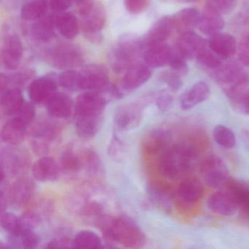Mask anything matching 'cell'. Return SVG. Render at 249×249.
Listing matches in <instances>:
<instances>
[{
    "instance_id": "60d3db41",
    "label": "cell",
    "mask_w": 249,
    "mask_h": 249,
    "mask_svg": "<svg viewBox=\"0 0 249 249\" xmlns=\"http://www.w3.org/2000/svg\"><path fill=\"white\" fill-rule=\"evenodd\" d=\"M81 72L72 70L64 71L58 77L59 85L68 91H75L81 89Z\"/></svg>"
},
{
    "instance_id": "9f6ffc18",
    "label": "cell",
    "mask_w": 249,
    "mask_h": 249,
    "mask_svg": "<svg viewBox=\"0 0 249 249\" xmlns=\"http://www.w3.org/2000/svg\"><path fill=\"white\" fill-rule=\"evenodd\" d=\"M122 150H123V146L120 140L118 139V138H113L109 148V154L110 157L111 156L113 157H119V154L122 152Z\"/></svg>"
},
{
    "instance_id": "1f68e13d",
    "label": "cell",
    "mask_w": 249,
    "mask_h": 249,
    "mask_svg": "<svg viewBox=\"0 0 249 249\" xmlns=\"http://www.w3.org/2000/svg\"><path fill=\"white\" fill-rule=\"evenodd\" d=\"M172 52L173 50L164 43L151 46L144 52V62L151 68H162L169 64Z\"/></svg>"
},
{
    "instance_id": "681fc988",
    "label": "cell",
    "mask_w": 249,
    "mask_h": 249,
    "mask_svg": "<svg viewBox=\"0 0 249 249\" xmlns=\"http://www.w3.org/2000/svg\"><path fill=\"white\" fill-rule=\"evenodd\" d=\"M125 8L132 14L144 12L149 5L150 0H124Z\"/></svg>"
},
{
    "instance_id": "7c38bea8",
    "label": "cell",
    "mask_w": 249,
    "mask_h": 249,
    "mask_svg": "<svg viewBox=\"0 0 249 249\" xmlns=\"http://www.w3.org/2000/svg\"><path fill=\"white\" fill-rule=\"evenodd\" d=\"M58 78L54 75H46L34 80L29 86L28 95L36 105L47 103L57 90Z\"/></svg>"
},
{
    "instance_id": "680465c9",
    "label": "cell",
    "mask_w": 249,
    "mask_h": 249,
    "mask_svg": "<svg viewBox=\"0 0 249 249\" xmlns=\"http://www.w3.org/2000/svg\"><path fill=\"white\" fill-rule=\"evenodd\" d=\"M89 0H72V2H75L76 4H83L84 2H88Z\"/></svg>"
},
{
    "instance_id": "9a60e30c",
    "label": "cell",
    "mask_w": 249,
    "mask_h": 249,
    "mask_svg": "<svg viewBox=\"0 0 249 249\" xmlns=\"http://www.w3.org/2000/svg\"><path fill=\"white\" fill-rule=\"evenodd\" d=\"M208 209L217 215L231 216L238 211L237 202L228 189L214 192L207 199Z\"/></svg>"
},
{
    "instance_id": "f35d334b",
    "label": "cell",
    "mask_w": 249,
    "mask_h": 249,
    "mask_svg": "<svg viewBox=\"0 0 249 249\" xmlns=\"http://www.w3.org/2000/svg\"><path fill=\"white\" fill-rule=\"evenodd\" d=\"M213 136L218 145L227 149H231L236 144L234 132L224 125H218L214 128Z\"/></svg>"
},
{
    "instance_id": "11a10c76",
    "label": "cell",
    "mask_w": 249,
    "mask_h": 249,
    "mask_svg": "<svg viewBox=\"0 0 249 249\" xmlns=\"http://www.w3.org/2000/svg\"><path fill=\"white\" fill-rule=\"evenodd\" d=\"M49 6L55 12H65L71 7L72 0H49Z\"/></svg>"
},
{
    "instance_id": "816d5d0a",
    "label": "cell",
    "mask_w": 249,
    "mask_h": 249,
    "mask_svg": "<svg viewBox=\"0 0 249 249\" xmlns=\"http://www.w3.org/2000/svg\"><path fill=\"white\" fill-rule=\"evenodd\" d=\"M173 97L169 91L166 90L160 91L156 99L157 107L161 111H165L171 107L173 104Z\"/></svg>"
},
{
    "instance_id": "4dcf8cb0",
    "label": "cell",
    "mask_w": 249,
    "mask_h": 249,
    "mask_svg": "<svg viewBox=\"0 0 249 249\" xmlns=\"http://www.w3.org/2000/svg\"><path fill=\"white\" fill-rule=\"evenodd\" d=\"M39 237L33 228L24 227L17 232L8 234V245L10 249H33L37 247Z\"/></svg>"
},
{
    "instance_id": "83f0119b",
    "label": "cell",
    "mask_w": 249,
    "mask_h": 249,
    "mask_svg": "<svg viewBox=\"0 0 249 249\" xmlns=\"http://www.w3.org/2000/svg\"><path fill=\"white\" fill-rule=\"evenodd\" d=\"M211 90L205 82L196 83L180 97V107L183 110H190L199 103L208 100Z\"/></svg>"
},
{
    "instance_id": "d4e9b609",
    "label": "cell",
    "mask_w": 249,
    "mask_h": 249,
    "mask_svg": "<svg viewBox=\"0 0 249 249\" xmlns=\"http://www.w3.org/2000/svg\"><path fill=\"white\" fill-rule=\"evenodd\" d=\"M28 125L24 122L14 116L8 120L2 126L1 130V139L5 143L12 146L21 143L27 135Z\"/></svg>"
},
{
    "instance_id": "7a4b0ae2",
    "label": "cell",
    "mask_w": 249,
    "mask_h": 249,
    "mask_svg": "<svg viewBox=\"0 0 249 249\" xmlns=\"http://www.w3.org/2000/svg\"><path fill=\"white\" fill-rule=\"evenodd\" d=\"M106 240L124 247L137 249L145 243V236L139 226L129 217L104 216L97 224Z\"/></svg>"
},
{
    "instance_id": "7bdbcfd3",
    "label": "cell",
    "mask_w": 249,
    "mask_h": 249,
    "mask_svg": "<svg viewBox=\"0 0 249 249\" xmlns=\"http://www.w3.org/2000/svg\"><path fill=\"white\" fill-rule=\"evenodd\" d=\"M81 157L84 163V167H85L89 173H96L100 170L101 162L98 155L94 151L90 149L84 150Z\"/></svg>"
},
{
    "instance_id": "d6986e66",
    "label": "cell",
    "mask_w": 249,
    "mask_h": 249,
    "mask_svg": "<svg viewBox=\"0 0 249 249\" xmlns=\"http://www.w3.org/2000/svg\"><path fill=\"white\" fill-rule=\"evenodd\" d=\"M174 29L170 17H165L160 18L154 23L142 41L144 48L151 47L164 43L170 37Z\"/></svg>"
},
{
    "instance_id": "b9f144b4",
    "label": "cell",
    "mask_w": 249,
    "mask_h": 249,
    "mask_svg": "<svg viewBox=\"0 0 249 249\" xmlns=\"http://www.w3.org/2000/svg\"><path fill=\"white\" fill-rule=\"evenodd\" d=\"M1 226L8 234H14L24 227L21 218L11 212L1 213Z\"/></svg>"
},
{
    "instance_id": "ba28073f",
    "label": "cell",
    "mask_w": 249,
    "mask_h": 249,
    "mask_svg": "<svg viewBox=\"0 0 249 249\" xmlns=\"http://www.w3.org/2000/svg\"><path fill=\"white\" fill-rule=\"evenodd\" d=\"M205 184L211 189H218L230 180V171L224 161L216 155H210L202 161L199 167Z\"/></svg>"
},
{
    "instance_id": "5b68a950",
    "label": "cell",
    "mask_w": 249,
    "mask_h": 249,
    "mask_svg": "<svg viewBox=\"0 0 249 249\" xmlns=\"http://www.w3.org/2000/svg\"><path fill=\"white\" fill-rule=\"evenodd\" d=\"M214 78L230 100L245 92L249 86V75L237 62L221 65Z\"/></svg>"
},
{
    "instance_id": "2e32d148",
    "label": "cell",
    "mask_w": 249,
    "mask_h": 249,
    "mask_svg": "<svg viewBox=\"0 0 249 249\" xmlns=\"http://www.w3.org/2000/svg\"><path fill=\"white\" fill-rule=\"evenodd\" d=\"M205 40L193 32L180 34L176 45V52L186 60L196 59L206 47Z\"/></svg>"
},
{
    "instance_id": "6da1fadb",
    "label": "cell",
    "mask_w": 249,
    "mask_h": 249,
    "mask_svg": "<svg viewBox=\"0 0 249 249\" xmlns=\"http://www.w3.org/2000/svg\"><path fill=\"white\" fill-rule=\"evenodd\" d=\"M107 100L97 91L82 93L75 105L74 124L80 138L91 139L98 133L103 124Z\"/></svg>"
},
{
    "instance_id": "e575fe53",
    "label": "cell",
    "mask_w": 249,
    "mask_h": 249,
    "mask_svg": "<svg viewBox=\"0 0 249 249\" xmlns=\"http://www.w3.org/2000/svg\"><path fill=\"white\" fill-rule=\"evenodd\" d=\"M56 27L60 34L68 40H72L79 33L80 24L78 18L71 13H64L55 17Z\"/></svg>"
},
{
    "instance_id": "52a82bcc",
    "label": "cell",
    "mask_w": 249,
    "mask_h": 249,
    "mask_svg": "<svg viewBox=\"0 0 249 249\" xmlns=\"http://www.w3.org/2000/svg\"><path fill=\"white\" fill-rule=\"evenodd\" d=\"M46 57L51 66L66 71L81 66L84 62V54L80 48L70 43L51 48L46 52Z\"/></svg>"
},
{
    "instance_id": "bcb514c9",
    "label": "cell",
    "mask_w": 249,
    "mask_h": 249,
    "mask_svg": "<svg viewBox=\"0 0 249 249\" xmlns=\"http://www.w3.org/2000/svg\"><path fill=\"white\" fill-rule=\"evenodd\" d=\"M160 80L168 86L172 91H177L182 87V81L180 75L176 72L164 71L160 74Z\"/></svg>"
},
{
    "instance_id": "91938a15",
    "label": "cell",
    "mask_w": 249,
    "mask_h": 249,
    "mask_svg": "<svg viewBox=\"0 0 249 249\" xmlns=\"http://www.w3.org/2000/svg\"><path fill=\"white\" fill-rule=\"evenodd\" d=\"M179 1L183 3H191V2H196V0H179Z\"/></svg>"
},
{
    "instance_id": "8992f818",
    "label": "cell",
    "mask_w": 249,
    "mask_h": 249,
    "mask_svg": "<svg viewBox=\"0 0 249 249\" xmlns=\"http://www.w3.org/2000/svg\"><path fill=\"white\" fill-rule=\"evenodd\" d=\"M144 49L142 41L133 36L122 37L109 53V63L115 73H122L137 62Z\"/></svg>"
},
{
    "instance_id": "f5cc1de1",
    "label": "cell",
    "mask_w": 249,
    "mask_h": 249,
    "mask_svg": "<svg viewBox=\"0 0 249 249\" xmlns=\"http://www.w3.org/2000/svg\"><path fill=\"white\" fill-rule=\"evenodd\" d=\"M238 57L242 65L249 66V33L242 39L239 44Z\"/></svg>"
},
{
    "instance_id": "f6af8a7d",
    "label": "cell",
    "mask_w": 249,
    "mask_h": 249,
    "mask_svg": "<svg viewBox=\"0 0 249 249\" xmlns=\"http://www.w3.org/2000/svg\"><path fill=\"white\" fill-rule=\"evenodd\" d=\"M169 65L174 72L180 75H186L189 71L186 59L175 50L172 52Z\"/></svg>"
},
{
    "instance_id": "3957f363",
    "label": "cell",
    "mask_w": 249,
    "mask_h": 249,
    "mask_svg": "<svg viewBox=\"0 0 249 249\" xmlns=\"http://www.w3.org/2000/svg\"><path fill=\"white\" fill-rule=\"evenodd\" d=\"M197 159V152L192 145L176 144L160 155L159 170L166 178L177 180L195 168Z\"/></svg>"
},
{
    "instance_id": "db71d44e",
    "label": "cell",
    "mask_w": 249,
    "mask_h": 249,
    "mask_svg": "<svg viewBox=\"0 0 249 249\" xmlns=\"http://www.w3.org/2000/svg\"><path fill=\"white\" fill-rule=\"evenodd\" d=\"M47 249H75L73 240L67 237L53 239L46 245Z\"/></svg>"
},
{
    "instance_id": "c3c4849f",
    "label": "cell",
    "mask_w": 249,
    "mask_h": 249,
    "mask_svg": "<svg viewBox=\"0 0 249 249\" xmlns=\"http://www.w3.org/2000/svg\"><path fill=\"white\" fill-rule=\"evenodd\" d=\"M36 115V110L35 108L34 103L32 102L31 103L25 102L24 106L20 109L19 111L15 116L21 119L22 122L29 126L34 121Z\"/></svg>"
},
{
    "instance_id": "277c9868",
    "label": "cell",
    "mask_w": 249,
    "mask_h": 249,
    "mask_svg": "<svg viewBox=\"0 0 249 249\" xmlns=\"http://www.w3.org/2000/svg\"><path fill=\"white\" fill-rule=\"evenodd\" d=\"M80 27L87 40L100 43L103 40L102 30L106 21L104 5L97 0H89L81 4L79 10Z\"/></svg>"
},
{
    "instance_id": "f546056e",
    "label": "cell",
    "mask_w": 249,
    "mask_h": 249,
    "mask_svg": "<svg viewBox=\"0 0 249 249\" xmlns=\"http://www.w3.org/2000/svg\"><path fill=\"white\" fill-rule=\"evenodd\" d=\"M24 97L19 88H9L1 93L0 106L2 113L6 116H15L24 106Z\"/></svg>"
},
{
    "instance_id": "74e56055",
    "label": "cell",
    "mask_w": 249,
    "mask_h": 249,
    "mask_svg": "<svg viewBox=\"0 0 249 249\" xmlns=\"http://www.w3.org/2000/svg\"><path fill=\"white\" fill-rule=\"evenodd\" d=\"M83 167L82 158L72 150H65L62 153L60 158V167L64 172L68 174H76L81 171Z\"/></svg>"
},
{
    "instance_id": "ffe728a7",
    "label": "cell",
    "mask_w": 249,
    "mask_h": 249,
    "mask_svg": "<svg viewBox=\"0 0 249 249\" xmlns=\"http://www.w3.org/2000/svg\"><path fill=\"white\" fill-rule=\"evenodd\" d=\"M36 192L33 180L27 177H21L12 185L10 189L9 197L17 207H24L32 200Z\"/></svg>"
},
{
    "instance_id": "6f0895ef",
    "label": "cell",
    "mask_w": 249,
    "mask_h": 249,
    "mask_svg": "<svg viewBox=\"0 0 249 249\" xmlns=\"http://www.w3.org/2000/svg\"><path fill=\"white\" fill-rule=\"evenodd\" d=\"M241 139L245 143V145L247 147L248 149L249 150V131L247 129L241 132Z\"/></svg>"
},
{
    "instance_id": "4fadbf2b",
    "label": "cell",
    "mask_w": 249,
    "mask_h": 249,
    "mask_svg": "<svg viewBox=\"0 0 249 249\" xmlns=\"http://www.w3.org/2000/svg\"><path fill=\"white\" fill-rule=\"evenodd\" d=\"M23 56V45L17 35L5 39L1 46L0 59L2 66L8 71H15L19 67Z\"/></svg>"
},
{
    "instance_id": "e0dca14e",
    "label": "cell",
    "mask_w": 249,
    "mask_h": 249,
    "mask_svg": "<svg viewBox=\"0 0 249 249\" xmlns=\"http://www.w3.org/2000/svg\"><path fill=\"white\" fill-rule=\"evenodd\" d=\"M151 76V68L145 63L136 62L125 71L122 87L125 91H134L146 83Z\"/></svg>"
},
{
    "instance_id": "f1b7e54d",
    "label": "cell",
    "mask_w": 249,
    "mask_h": 249,
    "mask_svg": "<svg viewBox=\"0 0 249 249\" xmlns=\"http://www.w3.org/2000/svg\"><path fill=\"white\" fill-rule=\"evenodd\" d=\"M147 195L152 203L166 212H170L173 208V195L170 189L159 183H148Z\"/></svg>"
},
{
    "instance_id": "8d00e7d4",
    "label": "cell",
    "mask_w": 249,
    "mask_h": 249,
    "mask_svg": "<svg viewBox=\"0 0 249 249\" xmlns=\"http://www.w3.org/2000/svg\"><path fill=\"white\" fill-rule=\"evenodd\" d=\"M73 241L75 249H97L103 247L100 237L91 230H81L77 233Z\"/></svg>"
},
{
    "instance_id": "d590c367",
    "label": "cell",
    "mask_w": 249,
    "mask_h": 249,
    "mask_svg": "<svg viewBox=\"0 0 249 249\" xmlns=\"http://www.w3.org/2000/svg\"><path fill=\"white\" fill-rule=\"evenodd\" d=\"M49 7V0H29L21 7V18L25 21H36L46 15Z\"/></svg>"
},
{
    "instance_id": "44dd1931",
    "label": "cell",
    "mask_w": 249,
    "mask_h": 249,
    "mask_svg": "<svg viewBox=\"0 0 249 249\" xmlns=\"http://www.w3.org/2000/svg\"><path fill=\"white\" fill-rule=\"evenodd\" d=\"M172 137L170 131L164 129H155L151 131L144 141V148L148 154L154 155L164 152L171 146Z\"/></svg>"
},
{
    "instance_id": "836d02e7",
    "label": "cell",
    "mask_w": 249,
    "mask_h": 249,
    "mask_svg": "<svg viewBox=\"0 0 249 249\" xmlns=\"http://www.w3.org/2000/svg\"><path fill=\"white\" fill-rule=\"evenodd\" d=\"M227 188L232 193L238 210L249 217V183L244 180H229Z\"/></svg>"
},
{
    "instance_id": "9c48e42d",
    "label": "cell",
    "mask_w": 249,
    "mask_h": 249,
    "mask_svg": "<svg viewBox=\"0 0 249 249\" xmlns=\"http://www.w3.org/2000/svg\"><path fill=\"white\" fill-rule=\"evenodd\" d=\"M61 133L59 124L52 120H45L37 124L32 133V144L36 154L43 155L50 150L51 145Z\"/></svg>"
},
{
    "instance_id": "ee69618b",
    "label": "cell",
    "mask_w": 249,
    "mask_h": 249,
    "mask_svg": "<svg viewBox=\"0 0 249 249\" xmlns=\"http://www.w3.org/2000/svg\"><path fill=\"white\" fill-rule=\"evenodd\" d=\"M35 72L30 70L21 71L11 76L7 75L8 89H9V86H13V88H19V87L24 85L27 81L33 78Z\"/></svg>"
},
{
    "instance_id": "ab89813d",
    "label": "cell",
    "mask_w": 249,
    "mask_h": 249,
    "mask_svg": "<svg viewBox=\"0 0 249 249\" xmlns=\"http://www.w3.org/2000/svg\"><path fill=\"white\" fill-rule=\"evenodd\" d=\"M222 58L214 53L207 46L196 58L198 63L205 69L216 71L223 65Z\"/></svg>"
},
{
    "instance_id": "603a6c76",
    "label": "cell",
    "mask_w": 249,
    "mask_h": 249,
    "mask_svg": "<svg viewBox=\"0 0 249 249\" xmlns=\"http://www.w3.org/2000/svg\"><path fill=\"white\" fill-rule=\"evenodd\" d=\"M224 21L219 11L207 3L200 15L198 28L204 35L211 36L224 28Z\"/></svg>"
},
{
    "instance_id": "5bb4252c",
    "label": "cell",
    "mask_w": 249,
    "mask_h": 249,
    "mask_svg": "<svg viewBox=\"0 0 249 249\" xmlns=\"http://www.w3.org/2000/svg\"><path fill=\"white\" fill-rule=\"evenodd\" d=\"M142 103H127L120 106L115 114L114 122L119 130L127 131L138 126L142 119Z\"/></svg>"
},
{
    "instance_id": "4316f807",
    "label": "cell",
    "mask_w": 249,
    "mask_h": 249,
    "mask_svg": "<svg viewBox=\"0 0 249 249\" xmlns=\"http://www.w3.org/2000/svg\"><path fill=\"white\" fill-rule=\"evenodd\" d=\"M200 12L195 8L180 10L171 17L173 27L180 34L192 32L198 27L200 19Z\"/></svg>"
},
{
    "instance_id": "7dc6e473",
    "label": "cell",
    "mask_w": 249,
    "mask_h": 249,
    "mask_svg": "<svg viewBox=\"0 0 249 249\" xmlns=\"http://www.w3.org/2000/svg\"><path fill=\"white\" fill-rule=\"evenodd\" d=\"M233 107L239 113L249 115V89L230 100Z\"/></svg>"
},
{
    "instance_id": "f907efd6",
    "label": "cell",
    "mask_w": 249,
    "mask_h": 249,
    "mask_svg": "<svg viewBox=\"0 0 249 249\" xmlns=\"http://www.w3.org/2000/svg\"><path fill=\"white\" fill-rule=\"evenodd\" d=\"M237 0H208V5L219 11L221 14H227L234 9Z\"/></svg>"
},
{
    "instance_id": "ac0fdd59",
    "label": "cell",
    "mask_w": 249,
    "mask_h": 249,
    "mask_svg": "<svg viewBox=\"0 0 249 249\" xmlns=\"http://www.w3.org/2000/svg\"><path fill=\"white\" fill-rule=\"evenodd\" d=\"M204 186L202 181L196 178H187L182 180L177 189L179 202L183 205H194L204 195Z\"/></svg>"
},
{
    "instance_id": "d6a6232c",
    "label": "cell",
    "mask_w": 249,
    "mask_h": 249,
    "mask_svg": "<svg viewBox=\"0 0 249 249\" xmlns=\"http://www.w3.org/2000/svg\"><path fill=\"white\" fill-rule=\"evenodd\" d=\"M55 28H56L55 17L46 14L42 18L36 20V22L32 25V36L37 41L46 43L54 37Z\"/></svg>"
},
{
    "instance_id": "7402d4cb",
    "label": "cell",
    "mask_w": 249,
    "mask_h": 249,
    "mask_svg": "<svg viewBox=\"0 0 249 249\" xmlns=\"http://www.w3.org/2000/svg\"><path fill=\"white\" fill-rule=\"evenodd\" d=\"M32 173L33 177L38 181H55L59 178L60 166L54 159L43 157L33 164Z\"/></svg>"
},
{
    "instance_id": "8fae6325",
    "label": "cell",
    "mask_w": 249,
    "mask_h": 249,
    "mask_svg": "<svg viewBox=\"0 0 249 249\" xmlns=\"http://www.w3.org/2000/svg\"><path fill=\"white\" fill-rule=\"evenodd\" d=\"M30 157L25 151L7 147L1 151V167L13 176H21L30 167Z\"/></svg>"
},
{
    "instance_id": "30bf717a",
    "label": "cell",
    "mask_w": 249,
    "mask_h": 249,
    "mask_svg": "<svg viewBox=\"0 0 249 249\" xmlns=\"http://www.w3.org/2000/svg\"><path fill=\"white\" fill-rule=\"evenodd\" d=\"M81 73V89L97 92L109 91L111 94L113 92L115 87L110 84L107 70L102 65H89Z\"/></svg>"
},
{
    "instance_id": "484cf974",
    "label": "cell",
    "mask_w": 249,
    "mask_h": 249,
    "mask_svg": "<svg viewBox=\"0 0 249 249\" xmlns=\"http://www.w3.org/2000/svg\"><path fill=\"white\" fill-rule=\"evenodd\" d=\"M48 113L56 119H66L71 117L73 111V103L69 96L56 92L46 103Z\"/></svg>"
},
{
    "instance_id": "cb8c5ba5",
    "label": "cell",
    "mask_w": 249,
    "mask_h": 249,
    "mask_svg": "<svg viewBox=\"0 0 249 249\" xmlns=\"http://www.w3.org/2000/svg\"><path fill=\"white\" fill-rule=\"evenodd\" d=\"M208 46L223 59L231 58L237 51L235 38L227 33H218L210 36Z\"/></svg>"
}]
</instances>
